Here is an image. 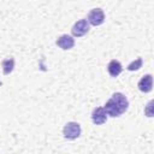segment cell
<instances>
[{
    "instance_id": "1",
    "label": "cell",
    "mask_w": 154,
    "mask_h": 154,
    "mask_svg": "<svg viewBox=\"0 0 154 154\" xmlns=\"http://www.w3.org/2000/svg\"><path fill=\"white\" fill-rule=\"evenodd\" d=\"M129 107V101L126 96L122 93H114L112 97L106 102L103 109L109 117H119L122 116Z\"/></svg>"
},
{
    "instance_id": "2",
    "label": "cell",
    "mask_w": 154,
    "mask_h": 154,
    "mask_svg": "<svg viewBox=\"0 0 154 154\" xmlns=\"http://www.w3.org/2000/svg\"><path fill=\"white\" fill-rule=\"evenodd\" d=\"M63 134L67 140H76L81 135V125L76 122H70L64 126Z\"/></svg>"
},
{
    "instance_id": "3",
    "label": "cell",
    "mask_w": 154,
    "mask_h": 154,
    "mask_svg": "<svg viewBox=\"0 0 154 154\" xmlns=\"http://www.w3.org/2000/svg\"><path fill=\"white\" fill-rule=\"evenodd\" d=\"M105 22V13L101 8H93L88 14V23L91 25H101Z\"/></svg>"
},
{
    "instance_id": "4",
    "label": "cell",
    "mask_w": 154,
    "mask_h": 154,
    "mask_svg": "<svg viewBox=\"0 0 154 154\" xmlns=\"http://www.w3.org/2000/svg\"><path fill=\"white\" fill-rule=\"evenodd\" d=\"M89 31V23L87 19H79L78 22H76L71 29V32L73 36L76 37H81L83 35H85Z\"/></svg>"
},
{
    "instance_id": "5",
    "label": "cell",
    "mask_w": 154,
    "mask_h": 154,
    "mask_svg": "<svg viewBox=\"0 0 154 154\" xmlns=\"http://www.w3.org/2000/svg\"><path fill=\"white\" fill-rule=\"evenodd\" d=\"M91 120L96 125H101L107 120V113L105 112L103 107H96L91 113Z\"/></svg>"
},
{
    "instance_id": "6",
    "label": "cell",
    "mask_w": 154,
    "mask_h": 154,
    "mask_svg": "<svg viewBox=\"0 0 154 154\" xmlns=\"http://www.w3.org/2000/svg\"><path fill=\"white\" fill-rule=\"evenodd\" d=\"M57 46L60 47L61 49H71L73 46H75V40L72 36L70 35H61L58 40H57Z\"/></svg>"
},
{
    "instance_id": "7",
    "label": "cell",
    "mask_w": 154,
    "mask_h": 154,
    "mask_svg": "<svg viewBox=\"0 0 154 154\" xmlns=\"http://www.w3.org/2000/svg\"><path fill=\"white\" fill-rule=\"evenodd\" d=\"M153 88V77L152 75H146L143 76L140 82H138V89L142 93H149Z\"/></svg>"
},
{
    "instance_id": "8",
    "label": "cell",
    "mask_w": 154,
    "mask_h": 154,
    "mask_svg": "<svg viewBox=\"0 0 154 154\" xmlns=\"http://www.w3.org/2000/svg\"><path fill=\"white\" fill-rule=\"evenodd\" d=\"M107 70H108V73H109L112 77H117V76H119L120 72L123 71V66H122V64H120L118 60L113 59V60H111V61L108 63Z\"/></svg>"
},
{
    "instance_id": "9",
    "label": "cell",
    "mask_w": 154,
    "mask_h": 154,
    "mask_svg": "<svg viewBox=\"0 0 154 154\" xmlns=\"http://www.w3.org/2000/svg\"><path fill=\"white\" fill-rule=\"evenodd\" d=\"M2 71L5 75H10L12 71H13V67H14V59L13 58H8V59H5L2 63Z\"/></svg>"
},
{
    "instance_id": "10",
    "label": "cell",
    "mask_w": 154,
    "mask_h": 154,
    "mask_svg": "<svg viewBox=\"0 0 154 154\" xmlns=\"http://www.w3.org/2000/svg\"><path fill=\"white\" fill-rule=\"evenodd\" d=\"M142 64H143L142 58H137L136 60H134L132 63H130V64L128 65V70H129V71H136V70H138L140 67H142Z\"/></svg>"
},
{
    "instance_id": "11",
    "label": "cell",
    "mask_w": 154,
    "mask_h": 154,
    "mask_svg": "<svg viewBox=\"0 0 154 154\" xmlns=\"http://www.w3.org/2000/svg\"><path fill=\"white\" fill-rule=\"evenodd\" d=\"M152 107H153V101H149V103L147 105V108H146V114H147L148 117H152V116H153Z\"/></svg>"
},
{
    "instance_id": "12",
    "label": "cell",
    "mask_w": 154,
    "mask_h": 154,
    "mask_svg": "<svg viewBox=\"0 0 154 154\" xmlns=\"http://www.w3.org/2000/svg\"><path fill=\"white\" fill-rule=\"evenodd\" d=\"M0 85H1V82H0Z\"/></svg>"
}]
</instances>
